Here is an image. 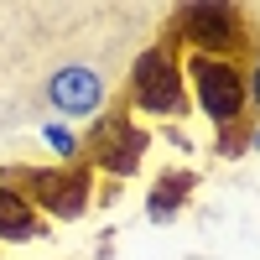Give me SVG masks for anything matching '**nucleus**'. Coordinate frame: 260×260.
<instances>
[{"label":"nucleus","instance_id":"6e6552de","mask_svg":"<svg viewBox=\"0 0 260 260\" xmlns=\"http://www.w3.org/2000/svg\"><path fill=\"white\" fill-rule=\"evenodd\" d=\"M192 187H198V172H187V167H172V172H161V177L151 182L146 219H151V224H167V219H177V213H182V203L192 198Z\"/></svg>","mask_w":260,"mask_h":260},{"label":"nucleus","instance_id":"0eeeda50","mask_svg":"<svg viewBox=\"0 0 260 260\" xmlns=\"http://www.w3.org/2000/svg\"><path fill=\"white\" fill-rule=\"evenodd\" d=\"M42 234H47V219L16 187H0V245H31Z\"/></svg>","mask_w":260,"mask_h":260},{"label":"nucleus","instance_id":"f257e3e1","mask_svg":"<svg viewBox=\"0 0 260 260\" xmlns=\"http://www.w3.org/2000/svg\"><path fill=\"white\" fill-rule=\"evenodd\" d=\"M182 78L192 89V104L213 120L219 130V156H240L250 146L245 130V110H250V78L234 57H203V52H187L182 62Z\"/></svg>","mask_w":260,"mask_h":260},{"label":"nucleus","instance_id":"7ed1b4c3","mask_svg":"<svg viewBox=\"0 0 260 260\" xmlns=\"http://www.w3.org/2000/svg\"><path fill=\"white\" fill-rule=\"evenodd\" d=\"M172 42L203 57H234L250 42V21L234 0H187L172 16Z\"/></svg>","mask_w":260,"mask_h":260},{"label":"nucleus","instance_id":"9d476101","mask_svg":"<svg viewBox=\"0 0 260 260\" xmlns=\"http://www.w3.org/2000/svg\"><path fill=\"white\" fill-rule=\"evenodd\" d=\"M245 78H250V110L260 115V52H255V62L245 68Z\"/></svg>","mask_w":260,"mask_h":260},{"label":"nucleus","instance_id":"f03ea898","mask_svg":"<svg viewBox=\"0 0 260 260\" xmlns=\"http://www.w3.org/2000/svg\"><path fill=\"white\" fill-rule=\"evenodd\" d=\"M0 187H16L42 219H83L94 203V167H6Z\"/></svg>","mask_w":260,"mask_h":260},{"label":"nucleus","instance_id":"9b49d317","mask_svg":"<svg viewBox=\"0 0 260 260\" xmlns=\"http://www.w3.org/2000/svg\"><path fill=\"white\" fill-rule=\"evenodd\" d=\"M250 151H260V130H255V136H250Z\"/></svg>","mask_w":260,"mask_h":260},{"label":"nucleus","instance_id":"423d86ee","mask_svg":"<svg viewBox=\"0 0 260 260\" xmlns=\"http://www.w3.org/2000/svg\"><path fill=\"white\" fill-rule=\"evenodd\" d=\"M47 104L57 115L68 120H89L104 110V78L99 68H89V62H68V68H57L47 78Z\"/></svg>","mask_w":260,"mask_h":260},{"label":"nucleus","instance_id":"1a4fd4ad","mask_svg":"<svg viewBox=\"0 0 260 260\" xmlns=\"http://www.w3.org/2000/svg\"><path fill=\"white\" fill-rule=\"evenodd\" d=\"M42 141L57 151V161H62V167H73V161H78V136H73L62 120H47V125H42Z\"/></svg>","mask_w":260,"mask_h":260},{"label":"nucleus","instance_id":"20e7f679","mask_svg":"<svg viewBox=\"0 0 260 260\" xmlns=\"http://www.w3.org/2000/svg\"><path fill=\"white\" fill-rule=\"evenodd\" d=\"M130 104L141 115H167L177 120L187 110V78H182V62L172 52V42H156L136 57L130 68Z\"/></svg>","mask_w":260,"mask_h":260},{"label":"nucleus","instance_id":"39448f33","mask_svg":"<svg viewBox=\"0 0 260 260\" xmlns=\"http://www.w3.org/2000/svg\"><path fill=\"white\" fill-rule=\"evenodd\" d=\"M146 146H151V136L130 120V110H99V125H94V136H89V167L94 172H104V177H115V182H125L130 172L141 167V156H146Z\"/></svg>","mask_w":260,"mask_h":260}]
</instances>
